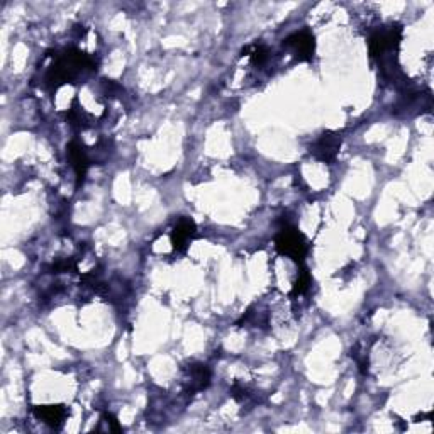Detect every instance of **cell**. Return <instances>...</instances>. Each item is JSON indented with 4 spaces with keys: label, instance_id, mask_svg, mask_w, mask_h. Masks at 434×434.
I'll return each instance as SVG.
<instances>
[{
    "label": "cell",
    "instance_id": "obj_1",
    "mask_svg": "<svg viewBox=\"0 0 434 434\" xmlns=\"http://www.w3.org/2000/svg\"><path fill=\"white\" fill-rule=\"evenodd\" d=\"M94 58L80 49H68L63 56L58 58L49 68L46 81L53 88L61 87L65 83H73L85 72H94L95 70Z\"/></svg>",
    "mask_w": 434,
    "mask_h": 434
},
{
    "label": "cell",
    "instance_id": "obj_2",
    "mask_svg": "<svg viewBox=\"0 0 434 434\" xmlns=\"http://www.w3.org/2000/svg\"><path fill=\"white\" fill-rule=\"evenodd\" d=\"M275 248H277L278 253L294 259L297 265H304V259L309 251L305 236L294 226H285L278 232L277 239H275Z\"/></svg>",
    "mask_w": 434,
    "mask_h": 434
},
{
    "label": "cell",
    "instance_id": "obj_3",
    "mask_svg": "<svg viewBox=\"0 0 434 434\" xmlns=\"http://www.w3.org/2000/svg\"><path fill=\"white\" fill-rule=\"evenodd\" d=\"M402 41V26L392 24L383 31H377L368 41V51L371 60L385 61L389 54L399 51Z\"/></svg>",
    "mask_w": 434,
    "mask_h": 434
},
{
    "label": "cell",
    "instance_id": "obj_4",
    "mask_svg": "<svg viewBox=\"0 0 434 434\" xmlns=\"http://www.w3.org/2000/svg\"><path fill=\"white\" fill-rule=\"evenodd\" d=\"M284 46L294 54L297 61H311L316 51V40L311 31L302 29L285 38Z\"/></svg>",
    "mask_w": 434,
    "mask_h": 434
},
{
    "label": "cell",
    "instance_id": "obj_5",
    "mask_svg": "<svg viewBox=\"0 0 434 434\" xmlns=\"http://www.w3.org/2000/svg\"><path fill=\"white\" fill-rule=\"evenodd\" d=\"M341 143H343V138H341L339 133L326 131V133L321 134L319 139H316V143L311 146V154L316 160L331 165V163H335L336 158H338Z\"/></svg>",
    "mask_w": 434,
    "mask_h": 434
},
{
    "label": "cell",
    "instance_id": "obj_6",
    "mask_svg": "<svg viewBox=\"0 0 434 434\" xmlns=\"http://www.w3.org/2000/svg\"><path fill=\"white\" fill-rule=\"evenodd\" d=\"M197 232V226L190 217H180L172 230V246L173 250L182 253L187 250L188 243L192 241Z\"/></svg>",
    "mask_w": 434,
    "mask_h": 434
},
{
    "label": "cell",
    "instance_id": "obj_7",
    "mask_svg": "<svg viewBox=\"0 0 434 434\" xmlns=\"http://www.w3.org/2000/svg\"><path fill=\"white\" fill-rule=\"evenodd\" d=\"M67 154H68V160L72 163V168L75 170V175H77V185L83 184L85 175L88 172V166H90V161H88L87 153L83 151V146L80 143L72 141L67 148Z\"/></svg>",
    "mask_w": 434,
    "mask_h": 434
},
{
    "label": "cell",
    "instance_id": "obj_8",
    "mask_svg": "<svg viewBox=\"0 0 434 434\" xmlns=\"http://www.w3.org/2000/svg\"><path fill=\"white\" fill-rule=\"evenodd\" d=\"M34 416L53 429H60L68 416L65 405H38L34 407Z\"/></svg>",
    "mask_w": 434,
    "mask_h": 434
},
{
    "label": "cell",
    "instance_id": "obj_9",
    "mask_svg": "<svg viewBox=\"0 0 434 434\" xmlns=\"http://www.w3.org/2000/svg\"><path fill=\"white\" fill-rule=\"evenodd\" d=\"M211 370L202 363H192L187 368V383L190 392H202L211 385Z\"/></svg>",
    "mask_w": 434,
    "mask_h": 434
},
{
    "label": "cell",
    "instance_id": "obj_10",
    "mask_svg": "<svg viewBox=\"0 0 434 434\" xmlns=\"http://www.w3.org/2000/svg\"><path fill=\"white\" fill-rule=\"evenodd\" d=\"M309 285H311V273H309L307 268H304V266H302V270L298 271V277H297L296 284H294L292 296H302L304 292H307Z\"/></svg>",
    "mask_w": 434,
    "mask_h": 434
},
{
    "label": "cell",
    "instance_id": "obj_11",
    "mask_svg": "<svg viewBox=\"0 0 434 434\" xmlns=\"http://www.w3.org/2000/svg\"><path fill=\"white\" fill-rule=\"evenodd\" d=\"M250 58L253 65H263L266 60H268V49H266V46H263V45H255L253 48H251Z\"/></svg>",
    "mask_w": 434,
    "mask_h": 434
},
{
    "label": "cell",
    "instance_id": "obj_12",
    "mask_svg": "<svg viewBox=\"0 0 434 434\" xmlns=\"http://www.w3.org/2000/svg\"><path fill=\"white\" fill-rule=\"evenodd\" d=\"M51 270L53 273H63V271H70V270H77V265L73 259H60V262L53 263L51 265Z\"/></svg>",
    "mask_w": 434,
    "mask_h": 434
},
{
    "label": "cell",
    "instance_id": "obj_13",
    "mask_svg": "<svg viewBox=\"0 0 434 434\" xmlns=\"http://www.w3.org/2000/svg\"><path fill=\"white\" fill-rule=\"evenodd\" d=\"M102 422L107 426L108 433H121L122 431L121 424H119V421L115 419V416H112V414H108V412L104 414Z\"/></svg>",
    "mask_w": 434,
    "mask_h": 434
},
{
    "label": "cell",
    "instance_id": "obj_14",
    "mask_svg": "<svg viewBox=\"0 0 434 434\" xmlns=\"http://www.w3.org/2000/svg\"><path fill=\"white\" fill-rule=\"evenodd\" d=\"M231 397L234 399V401H238V402L244 401V399L248 397L246 389L239 385V383H234V385H232V389H231Z\"/></svg>",
    "mask_w": 434,
    "mask_h": 434
}]
</instances>
